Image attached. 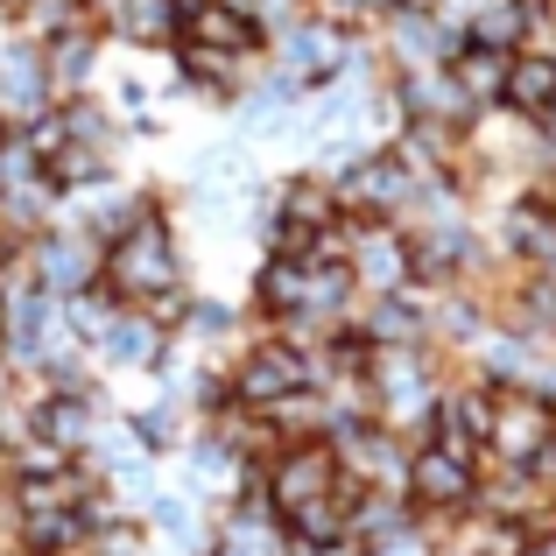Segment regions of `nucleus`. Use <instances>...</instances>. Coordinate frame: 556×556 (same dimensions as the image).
Returning a JSON list of instances; mask_svg holds the SVG:
<instances>
[{
	"label": "nucleus",
	"mask_w": 556,
	"mask_h": 556,
	"mask_svg": "<svg viewBox=\"0 0 556 556\" xmlns=\"http://www.w3.org/2000/svg\"><path fill=\"white\" fill-rule=\"evenodd\" d=\"M99 289H106L113 303H127V311H149L155 325H169V331L184 325L190 296H198V261H190V240H184L169 198L99 247Z\"/></svg>",
	"instance_id": "obj_1"
},
{
	"label": "nucleus",
	"mask_w": 556,
	"mask_h": 556,
	"mask_svg": "<svg viewBox=\"0 0 556 556\" xmlns=\"http://www.w3.org/2000/svg\"><path fill=\"white\" fill-rule=\"evenodd\" d=\"M465 374L451 353L437 345H367V394H374V422L394 430L402 444H422L444 402V380Z\"/></svg>",
	"instance_id": "obj_2"
},
{
	"label": "nucleus",
	"mask_w": 556,
	"mask_h": 556,
	"mask_svg": "<svg viewBox=\"0 0 556 556\" xmlns=\"http://www.w3.org/2000/svg\"><path fill=\"white\" fill-rule=\"evenodd\" d=\"M367 56H374V36L331 22V14H303V22H289L282 36H268V71L289 85V92H317V85L345 78V71L367 64Z\"/></svg>",
	"instance_id": "obj_3"
},
{
	"label": "nucleus",
	"mask_w": 556,
	"mask_h": 556,
	"mask_svg": "<svg viewBox=\"0 0 556 556\" xmlns=\"http://www.w3.org/2000/svg\"><path fill=\"white\" fill-rule=\"evenodd\" d=\"M479 465H521L535 479L556 472V402L543 388H493Z\"/></svg>",
	"instance_id": "obj_4"
},
{
	"label": "nucleus",
	"mask_w": 556,
	"mask_h": 556,
	"mask_svg": "<svg viewBox=\"0 0 556 556\" xmlns=\"http://www.w3.org/2000/svg\"><path fill=\"white\" fill-rule=\"evenodd\" d=\"M311 380H317L311 353H303L296 339H282V331H268V325H254V331H247V345L226 359V394L240 408H275L282 394L311 388Z\"/></svg>",
	"instance_id": "obj_5"
},
{
	"label": "nucleus",
	"mask_w": 556,
	"mask_h": 556,
	"mask_svg": "<svg viewBox=\"0 0 556 556\" xmlns=\"http://www.w3.org/2000/svg\"><path fill=\"white\" fill-rule=\"evenodd\" d=\"M402 493H408V507H416L422 529H444V521L472 515V501H479V458H458V451H444V444L422 437V444H408Z\"/></svg>",
	"instance_id": "obj_6"
},
{
	"label": "nucleus",
	"mask_w": 556,
	"mask_h": 556,
	"mask_svg": "<svg viewBox=\"0 0 556 556\" xmlns=\"http://www.w3.org/2000/svg\"><path fill=\"white\" fill-rule=\"evenodd\" d=\"M254 486H261V501H268L275 515H296V507L339 493L345 472H339V451H331V437H296V444H282V451H275V458L254 472Z\"/></svg>",
	"instance_id": "obj_7"
},
{
	"label": "nucleus",
	"mask_w": 556,
	"mask_h": 556,
	"mask_svg": "<svg viewBox=\"0 0 556 556\" xmlns=\"http://www.w3.org/2000/svg\"><path fill=\"white\" fill-rule=\"evenodd\" d=\"M331 190H339V204H345V218H394L402 226V212L416 204V177H408V163L388 149V141H374V149H359L353 163L331 177Z\"/></svg>",
	"instance_id": "obj_8"
},
{
	"label": "nucleus",
	"mask_w": 556,
	"mask_h": 556,
	"mask_svg": "<svg viewBox=\"0 0 556 556\" xmlns=\"http://www.w3.org/2000/svg\"><path fill=\"white\" fill-rule=\"evenodd\" d=\"M345 268H353L359 303H367V296H402V289H416L408 232L394 226V218H345Z\"/></svg>",
	"instance_id": "obj_9"
},
{
	"label": "nucleus",
	"mask_w": 556,
	"mask_h": 556,
	"mask_svg": "<svg viewBox=\"0 0 556 556\" xmlns=\"http://www.w3.org/2000/svg\"><path fill=\"white\" fill-rule=\"evenodd\" d=\"M486 247L501 261H515V268H549L556 261V204L543 198V190H515V198L486 204Z\"/></svg>",
	"instance_id": "obj_10"
},
{
	"label": "nucleus",
	"mask_w": 556,
	"mask_h": 556,
	"mask_svg": "<svg viewBox=\"0 0 556 556\" xmlns=\"http://www.w3.org/2000/svg\"><path fill=\"white\" fill-rule=\"evenodd\" d=\"M163 472H169V486H184L190 501L212 507V515H218V507H232L240 493H254V465H247L240 451H226L212 430H204V422L190 430V444L163 465Z\"/></svg>",
	"instance_id": "obj_11"
},
{
	"label": "nucleus",
	"mask_w": 556,
	"mask_h": 556,
	"mask_svg": "<svg viewBox=\"0 0 556 556\" xmlns=\"http://www.w3.org/2000/svg\"><path fill=\"white\" fill-rule=\"evenodd\" d=\"M169 345H177V331L169 325H155L149 311H113L106 317V331L92 339V367H99V380H121V374H155L169 359Z\"/></svg>",
	"instance_id": "obj_12"
},
{
	"label": "nucleus",
	"mask_w": 556,
	"mask_h": 556,
	"mask_svg": "<svg viewBox=\"0 0 556 556\" xmlns=\"http://www.w3.org/2000/svg\"><path fill=\"white\" fill-rule=\"evenodd\" d=\"M22 254H28V275H36L50 296H78V289L99 282V240H92V232H78L71 218H50Z\"/></svg>",
	"instance_id": "obj_13"
},
{
	"label": "nucleus",
	"mask_w": 556,
	"mask_h": 556,
	"mask_svg": "<svg viewBox=\"0 0 556 556\" xmlns=\"http://www.w3.org/2000/svg\"><path fill=\"white\" fill-rule=\"evenodd\" d=\"M36 50H42V71H50V99L99 92V78H106V64H113V42L99 36V22H78V28H64V36L36 42Z\"/></svg>",
	"instance_id": "obj_14"
},
{
	"label": "nucleus",
	"mask_w": 556,
	"mask_h": 556,
	"mask_svg": "<svg viewBox=\"0 0 556 556\" xmlns=\"http://www.w3.org/2000/svg\"><path fill=\"white\" fill-rule=\"evenodd\" d=\"M141 529H149L155 556H204L212 549V507H198L184 486H169V472H163V486L141 501Z\"/></svg>",
	"instance_id": "obj_15"
},
{
	"label": "nucleus",
	"mask_w": 556,
	"mask_h": 556,
	"mask_svg": "<svg viewBox=\"0 0 556 556\" xmlns=\"http://www.w3.org/2000/svg\"><path fill=\"white\" fill-rule=\"evenodd\" d=\"M331 451H339V472L353 479V486L402 493V479H408V444H402L394 430H380V422H353V430L331 437Z\"/></svg>",
	"instance_id": "obj_16"
},
{
	"label": "nucleus",
	"mask_w": 556,
	"mask_h": 556,
	"mask_svg": "<svg viewBox=\"0 0 556 556\" xmlns=\"http://www.w3.org/2000/svg\"><path fill=\"white\" fill-rule=\"evenodd\" d=\"M92 22L113 50H169L177 42V0H92Z\"/></svg>",
	"instance_id": "obj_17"
},
{
	"label": "nucleus",
	"mask_w": 556,
	"mask_h": 556,
	"mask_svg": "<svg viewBox=\"0 0 556 556\" xmlns=\"http://www.w3.org/2000/svg\"><path fill=\"white\" fill-rule=\"evenodd\" d=\"M501 113L543 127L556 113V50H515L507 56V92H501Z\"/></svg>",
	"instance_id": "obj_18"
},
{
	"label": "nucleus",
	"mask_w": 556,
	"mask_h": 556,
	"mask_svg": "<svg viewBox=\"0 0 556 556\" xmlns=\"http://www.w3.org/2000/svg\"><path fill=\"white\" fill-rule=\"evenodd\" d=\"M50 106V71H42V50L28 36L0 42V113L8 121H28V113Z\"/></svg>",
	"instance_id": "obj_19"
},
{
	"label": "nucleus",
	"mask_w": 556,
	"mask_h": 556,
	"mask_svg": "<svg viewBox=\"0 0 556 556\" xmlns=\"http://www.w3.org/2000/svg\"><path fill=\"white\" fill-rule=\"evenodd\" d=\"M465 14V42H479V50H529V0H458Z\"/></svg>",
	"instance_id": "obj_20"
},
{
	"label": "nucleus",
	"mask_w": 556,
	"mask_h": 556,
	"mask_svg": "<svg viewBox=\"0 0 556 556\" xmlns=\"http://www.w3.org/2000/svg\"><path fill=\"white\" fill-rule=\"evenodd\" d=\"M408 529H422L416 507H408V493H380V486H359V493H353V521H345L353 549L394 543V535H408Z\"/></svg>",
	"instance_id": "obj_21"
},
{
	"label": "nucleus",
	"mask_w": 556,
	"mask_h": 556,
	"mask_svg": "<svg viewBox=\"0 0 556 556\" xmlns=\"http://www.w3.org/2000/svg\"><path fill=\"white\" fill-rule=\"evenodd\" d=\"M444 71H451V85H458V99H465L472 113H493V106H501V92H507V56H501V50L458 42Z\"/></svg>",
	"instance_id": "obj_22"
},
{
	"label": "nucleus",
	"mask_w": 556,
	"mask_h": 556,
	"mask_svg": "<svg viewBox=\"0 0 556 556\" xmlns=\"http://www.w3.org/2000/svg\"><path fill=\"white\" fill-rule=\"evenodd\" d=\"M78 22H92V0H28V8H14V36L28 42H50Z\"/></svg>",
	"instance_id": "obj_23"
},
{
	"label": "nucleus",
	"mask_w": 556,
	"mask_h": 556,
	"mask_svg": "<svg viewBox=\"0 0 556 556\" xmlns=\"http://www.w3.org/2000/svg\"><path fill=\"white\" fill-rule=\"evenodd\" d=\"M113 311H121V303H113L99 282H92V289H78V296H64V325L85 339V353H92V339L106 331V317H113Z\"/></svg>",
	"instance_id": "obj_24"
},
{
	"label": "nucleus",
	"mask_w": 556,
	"mask_h": 556,
	"mask_svg": "<svg viewBox=\"0 0 556 556\" xmlns=\"http://www.w3.org/2000/svg\"><path fill=\"white\" fill-rule=\"evenodd\" d=\"M388 8L394 0H311V14H331V22H345V28H374Z\"/></svg>",
	"instance_id": "obj_25"
},
{
	"label": "nucleus",
	"mask_w": 556,
	"mask_h": 556,
	"mask_svg": "<svg viewBox=\"0 0 556 556\" xmlns=\"http://www.w3.org/2000/svg\"><path fill=\"white\" fill-rule=\"evenodd\" d=\"M359 556H437V549H430V535H422V529H408V535H394V543H374V549H359Z\"/></svg>",
	"instance_id": "obj_26"
},
{
	"label": "nucleus",
	"mask_w": 556,
	"mask_h": 556,
	"mask_svg": "<svg viewBox=\"0 0 556 556\" xmlns=\"http://www.w3.org/2000/svg\"><path fill=\"white\" fill-rule=\"evenodd\" d=\"M14 380H22V374H14V359L0 353V402H8V394H14Z\"/></svg>",
	"instance_id": "obj_27"
},
{
	"label": "nucleus",
	"mask_w": 556,
	"mask_h": 556,
	"mask_svg": "<svg viewBox=\"0 0 556 556\" xmlns=\"http://www.w3.org/2000/svg\"><path fill=\"white\" fill-rule=\"evenodd\" d=\"M535 549H543V556H556V529H549V535H543V543H535Z\"/></svg>",
	"instance_id": "obj_28"
},
{
	"label": "nucleus",
	"mask_w": 556,
	"mask_h": 556,
	"mask_svg": "<svg viewBox=\"0 0 556 556\" xmlns=\"http://www.w3.org/2000/svg\"><path fill=\"white\" fill-rule=\"evenodd\" d=\"M14 36V22H8V8H0V42H8Z\"/></svg>",
	"instance_id": "obj_29"
},
{
	"label": "nucleus",
	"mask_w": 556,
	"mask_h": 556,
	"mask_svg": "<svg viewBox=\"0 0 556 556\" xmlns=\"http://www.w3.org/2000/svg\"><path fill=\"white\" fill-rule=\"evenodd\" d=\"M0 8H8V22H14V8H28V0H0Z\"/></svg>",
	"instance_id": "obj_30"
},
{
	"label": "nucleus",
	"mask_w": 556,
	"mask_h": 556,
	"mask_svg": "<svg viewBox=\"0 0 556 556\" xmlns=\"http://www.w3.org/2000/svg\"><path fill=\"white\" fill-rule=\"evenodd\" d=\"M14 556H50V549H28V543H22V549H14Z\"/></svg>",
	"instance_id": "obj_31"
},
{
	"label": "nucleus",
	"mask_w": 556,
	"mask_h": 556,
	"mask_svg": "<svg viewBox=\"0 0 556 556\" xmlns=\"http://www.w3.org/2000/svg\"><path fill=\"white\" fill-rule=\"evenodd\" d=\"M0 465H8V444H0Z\"/></svg>",
	"instance_id": "obj_32"
}]
</instances>
